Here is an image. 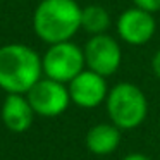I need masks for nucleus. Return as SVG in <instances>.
<instances>
[{
  "instance_id": "obj_1",
  "label": "nucleus",
  "mask_w": 160,
  "mask_h": 160,
  "mask_svg": "<svg viewBox=\"0 0 160 160\" xmlns=\"http://www.w3.org/2000/svg\"><path fill=\"white\" fill-rule=\"evenodd\" d=\"M43 78L42 55L24 43L0 47V90L26 95Z\"/></svg>"
},
{
  "instance_id": "obj_2",
  "label": "nucleus",
  "mask_w": 160,
  "mask_h": 160,
  "mask_svg": "<svg viewBox=\"0 0 160 160\" xmlns=\"http://www.w3.org/2000/svg\"><path fill=\"white\" fill-rule=\"evenodd\" d=\"M81 9L76 0H40L33 12V31L47 45L69 42L81 29Z\"/></svg>"
},
{
  "instance_id": "obj_3",
  "label": "nucleus",
  "mask_w": 160,
  "mask_h": 160,
  "mask_svg": "<svg viewBox=\"0 0 160 160\" xmlns=\"http://www.w3.org/2000/svg\"><path fill=\"white\" fill-rule=\"evenodd\" d=\"M107 114L112 124L121 131L136 129L148 115V100L139 86L128 81L117 83L108 90L105 100Z\"/></svg>"
},
{
  "instance_id": "obj_4",
  "label": "nucleus",
  "mask_w": 160,
  "mask_h": 160,
  "mask_svg": "<svg viewBox=\"0 0 160 160\" xmlns=\"http://www.w3.org/2000/svg\"><path fill=\"white\" fill-rule=\"evenodd\" d=\"M42 67L45 78L67 84L81 71L86 69L84 52L72 40L53 43V45H48V48L42 55Z\"/></svg>"
},
{
  "instance_id": "obj_5",
  "label": "nucleus",
  "mask_w": 160,
  "mask_h": 160,
  "mask_svg": "<svg viewBox=\"0 0 160 160\" xmlns=\"http://www.w3.org/2000/svg\"><path fill=\"white\" fill-rule=\"evenodd\" d=\"M86 69L108 78L115 74L122 62V50L119 42L108 33L90 36L83 47Z\"/></svg>"
},
{
  "instance_id": "obj_6",
  "label": "nucleus",
  "mask_w": 160,
  "mask_h": 160,
  "mask_svg": "<svg viewBox=\"0 0 160 160\" xmlns=\"http://www.w3.org/2000/svg\"><path fill=\"white\" fill-rule=\"evenodd\" d=\"M33 110L40 117H57L64 114L71 105L67 84L43 76L26 93Z\"/></svg>"
},
{
  "instance_id": "obj_7",
  "label": "nucleus",
  "mask_w": 160,
  "mask_h": 160,
  "mask_svg": "<svg viewBox=\"0 0 160 160\" xmlns=\"http://www.w3.org/2000/svg\"><path fill=\"white\" fill-rule=\"evenodd\" d=\"M115 28H117L119 38L124 43L141 47L153 38L157 31V21L152 12H146L132 5L117 18Z\"/></svg>"
},
{
  "instance_id": "obj_8",
  "label": "nucleus",
  "mask_w": 160,
  "mask_h": 160,
  "mask_svg": "<svg viewBox=\"0 0 160 160\" xmlns=\"http://www.w3.org/2000/svg\"><path fill=\"white\" fill-rule=\"evenodd\" d=\"M67 90L71 103L78 105L79 108H97L105 103L110 88L107 84V78L84 69L71 83H67Z\"/></svg>"
},
{
  "instance_id": "obj_9",
  "label": "nucleus",
  "mask_w": 160,
  "mask_h": 160,
  "mask_svg": "<svg viewBox=\"0 0 160 160\" xmlns=\"http://www.w3.org/2000/svg\"><path fill=\"white\" fill-rule=\"evenodd\" d=\"M36 114L26 95L7 93L0 107V119L11 132H24L33 126Z\"/></svg>"
},
{
  "instance_id": "obj_10",
  "label": "nucleus",
  "mask_w": 160,
  "mask_h": 160,
  "mask_svg": "<svg viewBox=\"0 0 160 160\" xmlns=\"http://www.w3.org/2000/svg\"><path fill=\"white\" fill-rule=\"evenodd\" d=\"M121 138V129L115 124L100 122L88 129L86 136H84V145H86L88 152H91L93 155L103 157L114 153L119 148Z\"/></svg>"
},
{
  "instance_id": "obj_11",
  "label": "nucleus",
  "mask_w": 160,
  "mask_h": 160,
  "mask_svg": "<svg viewBox=\"0 0 160 160\" xmlns=\"http://www.w3.org/2000/svg\"><path fill=\"white\" fill-rule=\"evenodd\" d=\"M110 28V14L102 5H86L81 9V29L90 36L103 35Z\"/></svg>"
},
{
  "instance_id": "obj_12",
  "label": "nucleus",
  "mask_w": 160,
  "mask_h": 160,
  "mask_svg": "<svg viewBox=\"0 0 160 160\" xmlns=\"http://www.w3.org/2000/svg\"><path fill=\"white\" fill-rule=\"evenodd\" d=\"M132 5L146 12H152V14L160 11V0H132Z\"/></svg>"
},
{
  "instance_id": "obj_13",
  "label": "nucleus",
  "mask_w": 160,
  "mask_h": 160,
  "mask_svg": "<svg viewBox=\"0 0 160 160\" xmlns=\"http://www.w3.org/2000/svg\"><path fill=\"white\" fill-rule=\"evenodd\" d=\"M152 71H153L157 79H160V50L155 52V55L152 59Z\"/></svg>"
},
{
  "instance_id": "obj_14",
  "label": "nucleus",
  "mask_w": 160,
  "mask_h": 160,
  "mask_svg": "<svg viewBox=\"0 0 160 160\" xmlns=\"http://www.w3.org/2000/svg\"><path fill=\"white\" fill-rule=\"evenodd\" d=\"M122 160H152L148 155L145 153H139V152H132V153H128V155L122 157Z\"/></svg>"
},
{
  "instance_id": "obj_15",
  "label": "nucleus",
  "mask_w": 160,
  "mask_h": 160,
  "mask_svg": "<svg viewBox=\"0 0 160 160\" xmlns=\"http://www.w3.org/2000/svg\"><path fill=\"white\" fill-rule=\"evenodd\" d=\"M0 91H2V90H0Z\"/></svg>"
}]
</instances>
